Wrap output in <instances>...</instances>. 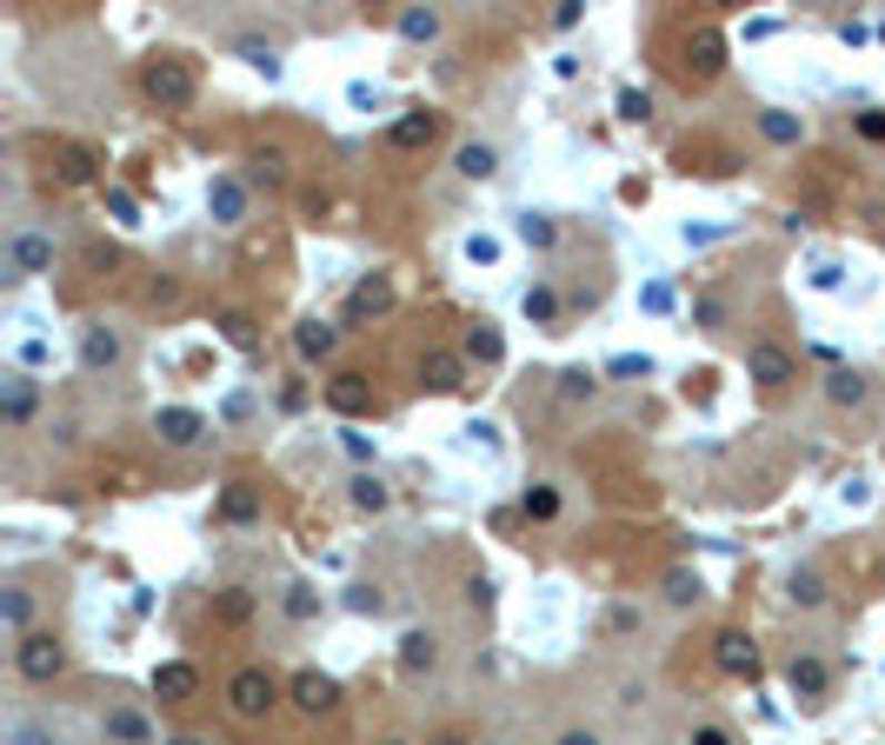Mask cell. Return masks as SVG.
<instances>
[{
    "mask_svg": "<svg viewBox=\"0 0 885 745\" xmlns=\"http://www.w3.org/2000/svg\"><path fill=\"white\" fill-rule=\"evenodd\" d=\"M140 93H147L160 113H187V107L200 100V67H193L187 53H153V60L140 67Z\"/></svg>",
    "mask_w": 885,
    "mask_h": 745,
    "instance_id": "1",
    "label": "cell"
},
{
    "mask_svg": "<svg viewBox=\"0 0 885 745\" xmlns=\"http://www.w3.org/2000/svg\"><path fill=\"white\" fill-rule=\"evenodd\" d=\"M280 706V679L266 673V666H240L233 679H227V713L240 719V726H253V719H266Z\"/></svg>",
    "mask_w": 885,
    "mask_h": 745,
    "instance_id": "2",
    "label": "cell"
},
{
    "mask_svg": "<svg viewBox=\"0 0 885 745\" xmlns=\"http://www.w3.org/2000/svg\"><path fill=\"white\" fill-rule=\"evenodd\" d=\"M680 53H686V60H680V73H686L693 87H706V80H720V73H726V33H720L713 20H700V27L680 40Z\"/></svg>",
    "mask_w": 885,
    "mask_h": 745,
    "instance_id": "3",
    "label": "cell"
},
{
    "mask_svg": "<svg viewBox=\"0 0 885 745\" xmlns=\"http://www.w3.org/2000/svg\"><path fill=\"white\" fill-rule=\"evenodd\" d=\"M13 673H20L27 686H47V679L67 673V646H60L53 633H27V640L13 646Z\"/></svg>",
    "mask_w": 885,
    "mask_h": 745,
    "instance_id": "4",
    "label": "cell"
},
{
    "mask_svg": "<svg viewBox=\"0 0 885 745\" xmlns=\"http://www.w3.org/2000/svg\"><path fill=\"white\" fill-rule=\"evenodd\" d=\"M713 666H720L726 679H760V640H753L746 626H720V633H713Z\"/></svg>",
    "mask_w": 885,
    "mask_h": 745,
    "instance_id": "5",
    "label": "cell"
},
{
    "mask_svg": "<svg viewBox=\"0 0 885 745\" xmlns=\"http://www.w3.org/2000/svg\"><path fill=\"white\" fill-rule=\"evenodd\" d=\"M793 373H799V366H793V353H786L780 340H753V346H746V380H753L760 393H780Z\"/></svg>",
    "mask_w": 885,
    "mask_h": 745,
    "instance_id": "6",
    "label": "cell"
},
{
    "mask_svg": "<svg viewBox=\"0 0 885 745\" xmlns=\"http://www.w3.org/2000/svg\"><path fill=\"white\" fill-rule=\"evenodd\" d=\"M286 699H293L306 719H326V713L340 706V679H333V673H313V666H300V673L286 679Z\"/></svg>",
    "mask_w": 885,
    "mask_h": 745,
    "instance_id": "7",
    "label": "cell"
},
{
    "mask_svg": "<svg viewBox=\"0 0 885 745\" xmlns=\"http://www.w3.org/2000/svg\"><path fill=\"white\" fill-rule=\"evenodd\" d=\"M440 127H446V120H440L433 107H406V113L386 127V147H393V153H426V147L440 140Z\"/></svg>",
    "mask_w": 885,
    "mask_h": 745,
    "instance_id": "8",
    "label": "cell"
},
{
    "mask_svg": "<svg viewBox=\"0 0 885 745\" xmlns=\"http://www.w3.org/2000/svg\"><path fill=\"white\" fill-rule=\"evenodd\" d=\"M33 273H53V240L47 233H13L7 240V280H33Z\"/></svg>",
    "mask_w": 885,
    "mask_h": 745,
    "instance_id": "9",
    "label": "cell"
},
{
    "mask_svg": "<svg viewBox=\"0 0 885 745\" xmlns=\"http://www.w3.org/2000/svg\"><path fill=\"white\" fill-rule=\"evenodd\" d=\"M127 360V340L107 326V320H93V326H80V366L87 373H113Z\"/></svg>",
    "mask_w": 885,
    "mask_h": 745,
    "instance_id": "10",
    "label": "cell"
},
{
    "mask_svg": "<svg viewBox=\"0 0 885 745\" xmlns=\"http://www.w3.org/2000/svg\"><path fill=\"white\" fill-rule=\"evenodd\" d=\"M153 433H160V446L187 453V446H200V440H207V420H200L193 406H160V413H153Z\"/></svg>",
    "mask_w": 885,
    "mask_h": 745,
    "instance_id": "11",
    "label": "cell"
},
{
    "mask_svg": "<svg viewBox=\"0 0 885 745\" xmlns=\"http://www.w3.org/2000/svg\"><path fill=\"white\" fill-rule=\"evenodd\" d=\"M207 213H213L220 226H240V220H247V180H240V173H213V187H207Z\"/></svg>",
    "mask_w": 885,
    "mask_h": 745,
    "instance_id": "12",
    "label": "cell"
},
{
    "mask_svg": "<svg viewBox=\"0 0 885 745\" xmlns=\"http://www.w3.org/2000/svg\"><path fill=\"white\" fill-rule=\"evenodd\" d=\"M380 313H393V280H386V273L353 280V293H346V320H380Z\"/></svg>",
    "mask_w": 885,
    "mask_h": 745,
    "instance_id": "13",
    "label": "cell"
},
{
    "mask_svg": "<svg viewBox=\"0 0 885 745\" xmlns=\"http://www.w3.org/2000/svg\"><path fill=\"white\" fill-rule=\"evenodd\" d=\"M420 386H426V393H460V386H466V353L433 346V353L420 360Z\"/></svg>",
    "mask_w": 885,
    "mask_h": 745,
    "instance_id": "14",
    "label": "cell"
},
{
    "mask_svg": "<svg viewBox=\"0 0 885 745\" xmlns=\"http://www.w3.org/2000/svg\"><path fill=\"white\" fill-rule=\"evenodd\" d=\"M326 406H333V413H346V420H360V413H373L380 400H373L366 373H333V380H326Z\"/></svg>",
    "mask_w": 885,
    "mask_h": 745,
    "instance_id": "15",
    "label": "cell"
},
{
    "mask_svg": "<svg viewBox=\"0 0 885 745\" xmlns=\"http://www.w3.org/2000/svg\"><path fill=\"white\" fill-rule=\"evenodd\" d=\"M193 693H200V666H187V660L153 666V699H160V706H187Z\"/></svg>",
    "mask_w": 885,
    "mask_h": 745,
    "instance_id": "16",
    "label": "cell"
},
{
    "mask_svg": "<svg viewBox=\"0 0 885 745\" xmlns=\"http://www.w3.org/2000/svg\"><path fill=\"white\" fill-rule=\"evenodd\" d=\"M433 666H440V633H426V626L400 633V673L420 679V673H433Z\"/></svg>",
    "mask_w": 885,
    "mask_h": 745,
    "instance_id": "17",
    "label": "cell"
},
{
    "mask_svg": "<svg viewBox=\"0 0 885 745\" xmlns=\"http://www.w3.org/2000/svg\"><path fill=\"white\" fill-rule=\"evenodd\" d=\"M786 686H793V699H806V706H819L826 699V666L813 660V653H793V666H786Z\"/></svg>",
    "mask_w": 885,
    "mask_h": 745,
    "instance_id": "18",
    "label": "cell"
},
{
    "mask_svg": "<svg viewBox=\"0 0 885 745\" xmlns=\"http://www.w3.org/2000/svg\"><path fill=\"white\" fill-rule=\"evenodd\" d=\"M93 167H100V153H93V147H80V140H60V147H53V173H60L67 187H87V180H93Z\"/></svg>",
    "mask_w": 885,
    "mask_h": 745,
    "instance_id": "19",
    "label": "cell"
},
{
    "mask_svg": "<svg viewBox=\"0 0 885 745\" xmlns=\"http://www.w3.org/2000/svg\"><path fill=\"white\" fill-rule=\"evenodd\" d=\"M460 353H466V360H480V366H500V360H506V340H500V326H493V320H473V326H466V340H460Z\"/></svg>",
    "mask_w": 885,
    "mask_h": 745,
    "instance_id": "20",
    "label": "cell"
},
{
    "mask_svg": "<svg viewBox=\"0 0 885 745\" xmlns=\"http://www.w3.org/2000/svg\"><path fill=\"white\" fill-rule=\"evenodd\" d=\"M333 346H340V326H326V320H300L293 326V353L300 360H326Z\"/></svg>",
    "mask_w": 885,
    "mask_h": 745,
    "instance_id": "21",
    "label": "cell"
},
{
    "mask_svg": "<svg viewBox=\"0 0 885 745\" xmlns=\"http://www.w3.org/2000/svg\"><path fill=\"white\" fill-rule=\"evenodd\" d=\"M247 167H253V180H266V187H280V180H286V173H293V153H286V147H280V140H260V147H253V160H247Z\"/></svg>",
    "mask_w": 885,
    "mask_h": 745,
    "instance_id": "22",
    "label": "cell"
},
{
    "mask_svg": "<svg viewBox=\"0 0 885 745\" xmlns=\"http://www.w3.org/2000/svg\"><path fill=\"white\" fill-rule=\"evenodd\" d=\"M0 413H7V426H27V420H33V380H27V373H13V380L0 386Z\"/></svg>",
    "mask_w": 885,
    "mask_h": 745,
    "instance_id": "23",
    "label": "cell"
},
{
    "mask_svg": "<svg viewBox=\"0 0 885 745\" xmlns=\"http://www.w3.org/2000/svg\"><path fill=\"white\" fill-rule=\"evenodd\" d=\"M786 600H793V606H806V613H819V606L833 600V586H826V573L799 566V573H793V586H786Z\"/></svg>",
    "mask_w": 885,
    "mask_h": 745,
    "instance_id": "24",
    "label": "cell"
},
{
    "mask_svg": "<svg viewBox=\"0 0 885 745\" xmlns=\"http://www.w3.org/2000/svg\"><path fill=\"white\" fill-rule=\"evenodd\" d=\"M0 626H7L13 640H27V626H33V593H27V586H7V593H0Z\"/></svg>",
    "mask_w": 885,
    "mask_h": 745,
    "instance_id": "25",
    "label": "cell"
},
{
    "mask_svg": "<svg viewBox=\"0 0 885 745\" xmlns=\"http://www.w3.org/2000/svg\"><path fill=\"white\" fill-rule=\"evenodd\" d=\"M453 167H460L466 180H493V173H500V153H493L486 140H466V147L453 153Z\"/></svg>",
    "mask_w": 885,
    "mask_h": 745,
    "instance_id": "26",
    "label": "cell"
},
{
    "mask_svg": "<svg viewBox=\"0 0 885 745\" xmlns=\"http://www.w3.org/2000/svg\"><path fill=\"white\" fill-rule=\"evenodd\" d=\"M220 520H227V526H253V520H260V493H253V486H227V493H220Z\"/></svg>",
    "mask_w": 885,
    "mask_h": 745,
    "instance_id": "27",
    "label": "cell"
},
{
    "mask_svg": "<svg viewBox=\"0 0 885 745\" xmlns=\"http://www.w3.org/2000/svg\"><path fill=\"white\" fill-rule=\"evenodd\" d=\"M233 53H240L253 73H266V80L280 73V47H273V40H253V33H240V40H233Z\"/></svg>",
    "mask_w": 885,
    "mask_h": 745,
    "instance_id": "28",
    "label": "cell"
},
{
    "mask_svg": "<svg viewBox=\"0 0 885 745\" xmlns=\"http://www.w3.org/2000/svg\"><path fill=\"white\" fill-rule=\"evenodd\" d=\"M826 400H833V406H866V380H859L853 366H833V373H826Z\"/></svg>",
    "mask_w": 885,
    "mask_h": 745,
    "instance_id": "29",
    "label": "cell"
},
{
    "mask_svg": "<svg viewBox=\"0 0 885 745\" xmlns=\"http://www.w3.org/2000/svg\"><path fill=\"white\" fill-rule=\"evenodd\" d=\"M760 133H766L773 147H799V133H806V127H799L793 113H780V107H766V113H760Z\"/></svg>",
    "mask_w": 885,
    "mask_h": 745,
    "instance_id": "30",
    "label": "cell"
},
{
    "mask_svg": "<svg viewBox=\"0 0 885 745\" xmlns=\"http://www.w3.org/2000/svg\"><path fill=\"white\" fill-rule=\"evenodd\" d=\"M520 513L546 526V520H560V493H553V486H526V493H520Z\"/></svg>",
    "mask_w": 885,
    "mask_h": 745,
    "instance_id": "31",
    "label": "cell"
},
{
    "mask_svg": "<svg viewBox=\"0 0 885 745\" xmlns=\"http://www.w3.org/2000/svg\"><path fill=\"white\" fill-rule=\"evenodd\" d=\"M393 27H400L406 40H433V33H440V13H433V7H406Z\"/></svg>",
    "mask_w": 885,
    "mask_h": 745,
    "instance_id": "32",
    "label": "cell"
},
{
    "mask_svg": "<svg viewBox=\"0 0 885 745\" xmlns=\"http://www.w3.org/2000/svg\"><path fill=\"white\" fill-rule=\"evenodd\" d=\"M526 320L533 326H553L560 320V293L553 286H526Z\"/></svg>",
    "mask_w": 885,
    "mask_h": 745,
    "instance_id": "33",
    "label": "cell"
},
{
    "mask_svg": "<svg viewBox=\"0 0 885 745\" xmlns=\"http://www.w3.org/2000/svg\"><path fill=\"white\" fill-rule=\"evenodd\" d=\"M220 340H227V346H240V353H253V346H260V333H253V320H247V313H220Z\"/></svg>",
    "mask_w": 885,
    "mask_h": 745,
    "instance_id": "34",
    "label": "cell"
},
{
    "mask_svg": "<svg viewBox=\"0 0 885 745\" xmlns=\"http://www.w3.org/2000/svg\"><path fill=\"white\" fill-rule=\"evenodd\" d=\"M593 393H600V380H593L586 366H566V373H560V400H566V406H580V400H593Z\"/></svg>",
    "mask_w": 885,
    "mask_h": 745,
    "instance_id": "35",
    "label": "cell"
},
{
    "mask_svg": "<svg viewBox=\"0 0 885 745\" xmlns=\"http://www.w3.org/2000/svg\"><path fill=\"white\" fill-rule=\"evenodd\" d=\"M353 506H360V513H386V506H393V493H386L373 473H360V480H353Z\"/></svg>",
    "mask_w": 885,
    "mask_h": 745,
    "instance_id": "36",
    "label": "cell"
},
{
    "mask_svg": "<svg viewBox=\"0 0 885 745\" xmlns=\"http://www.w3.org/2000/svg\"><path fill=\"white\" fill-rule=\"evenodd\" d=\"M700 593H706V586H700V573H686V566H673V573H666V600H673V606H700Z\"/></svg>",
    "mask_w": 885,
    "mask_h": 745,
    "instance_id": "37",
    "label": "cell"
},
{
    "mask_svg": "<svg viewBox=\"0 0 885 745\" xmlns=\"http://www.w3.org/2000/svg\"><path fill=\"white\" fill-rule=\"evenodd\" d=\"M280 613H286L293 626H306V620L320 613V593H313V586H286V600H280Z\"/></svg>",
    "mask_w": 885,
    "mask_h": 745,
    "instance_id": "38",
    "label": "cell"
},
{
    "mask_svg": "<svg viewBox=\"0 0 885 745\" xmlns=\"http://www.w3.org/2000/svg\"><path fill=\"white\" fill-rule=\"evenodd\" d=\"M213 613H220V620H227V626H240V620H247V613H253V593H247V586H227V593H220V600H213Z\"/></svg>",
    "mask_w": 885,
    "mask_h": 745,
    "instance_id": "39",
    "label": "cell"
},
{
    "mask_svg": "<svg viewBox=\"0 0 885 745\" xmlns=\"http://www.w3.org/2000/svg\"><path fill=\"white\" fill-rule=\"evenodd\" d=\"M520 240H526V246H553V240H560V226H553L546 213H520Z\"/></svg>",
    "mask_w": 885,
    "mask_h": 745,
    "instance_id": "40",
    "label": "cell"
},
{
    "mask_svg": "<svg viewBox=\"0 0 885 745\" xmlns=\"http://www.w3.org/2000/svg\"><path fill=\"white\" fill-rule=\"evenodd\" d=\"M107 733L127 739V745H147V719H140V713H107Z\"/></svg>",
    "mask_w": 885,
    "mask_h": 745,
    "instance_id": "41",
    "label": "cell"
},
{
    "mask_svg": "<svg viewBox=\"0 0 885 745\" xmlns=\"http://www.w3.org/2000/svg\"><path fill=\"white\" fill-rule=\"evenodd\" d=\"M620 120H633V127H640V120H653V93L626 87V93H620Z\"/></svg>",
    "mask_w": 885,
    "mask_h": 745,
    "instance_id": "42",
    "label": "cell"
},
{
    "mask_svg": "<svg viewBox=\"0 0 885 745\" xmlns=\"http://www.w3.org/2000/svg\"><path fill=\"white\" fill-rule=\"evenodd\" d=\"M107 213H113L120 226H140V207H133V193H120V187H107Z\"/></svg>",
    "mask_w": 885,
    "mask_h": 745,
    "instance_id": "43",
    "label": "cell"
},
{
    "mask_svg": "<svg viewBox=\"0 0 885 745\" xmlns=\"http://www.w3.org/2000/svg\"><path fill=\"white\" fill-rule=\"evenodd\" d=\"M346 606H353V613H373V620H380V613H386V593H380V586H353V593H346Z\"/></svg>",
    "mask_w": 885,
    "mask_h": 745,
    "instance_id": "44",
    "label": "cell"
},
{
    "mask_svg": "<svg viewBox=\"0 0 885 745\" xmlns=\"http://www.w3.org/2000/svg\"><path fill=\"white\" fill-rule=\"evenodd\" d=\"M700 326H706V333H720V326H726V300H720V293H706V300H700Z\"/></svg>",
    "mask_w": 885,
    "mask_h": 745,
    "instance_id": "45",
    "label": "cell"
},
{
    "mask_svg": "<svg viewBox=\"0 0 885 745\" xmlns=\"http://www.w3.org/2000/svg\"><path fill=\"white\" fill-rule=\"evenodd\" d=\"M606 373H620V380H633V373H653V360H646V353H620V360H613Z\"/></svg>",
    "mask_w": 885,
    "mask_h": 745,
    "instance_id": "46",
    "label": "cell"
},
{
    "mask_svg": "<svg viewBox=\"0 0 885 745\" xmlns=\"http://www.w3.org/2000/svg\"><path fill=\"white\" fill-rule=\"evenodd\" d=\"M147 300H153V306H173V300H180V280H153Z\"/></svg>",
    "mask_w": 885,
    "mask_h": 745,
    "instance_id": "47",
    "label": "cell"
},
{
    "mask_svg": "<svg viewBox=\"0 0 885 745\" xmlns=\"http://www.w3.org/2000/svg\"><path fill=\"white\" fill-rule=\"evenodd\" d=\"M580 13H586L580 0H560V7H553V27H580Z\"/></svg>",
    "mask_w": 885,
    "mask_h": 745,
    "instance_id": "48",
    "label": "cell"
},
{
    "mask_svg": "<svg viewBox=\"0 0 885 745\" xmlns=\"http://www.w3.org/2000/svg\"><path fill=\"white\" fill-rule=\"evenodd\" d=\"M466 253H473V260H500V240H486V233H473V240H466Z\"/></svg>",
    "mask_w": 885,
    "mask_h": 745,
    "instance_id": "49",
    "label": "cell"
},
{
    "mask_svg": "<svg viewBox=\"0 0 885 745\" xmlns=\"http://www.w3.org/2000/svg\"><path fill=\"white\" fill-rule=\"evenodd\" d=\"M693 745H733V733H726V726H700V733H693Z\"/></svg>",
    "mask_w": 885,
    "mask_h": 745,
    "instance_id": "50",
    "label": "cell"
},
{
    "mask_svg": "<svg viewBox=\"0 0 885 745\" xmlns=\"http://www.w3.org/2000/svg\"><path fill=\"white\" fill-rule=\"evenodd\" d=\"M859 133L866 140H885V113H859Z\"/></svg>",
    "mask_w": 885,
    "mask_h": 745,
    "instance_id": "51",
    "label": "cell"
},
{
    "mask_svg": "<svg viewBox=\"0 0 885 745\" xmlns=\"http://www.w3.org/2000/svg\"><path fill=\"white\" fill-rule=\"evenodd\" d=\"M560 745H600V739H593V733H566Z\"/></svg>",
    "mask_w": 885,
    "mask_h": 745,
    "instance_id": "52",
    "label": "cell"
},
{
    "mask_svg": "<svg viewBox=\"0 0 885 745\" xmlns=\"http://www.w3.org/2000/svg\"><path fill=\"white\" fill-rule=\"evenodd\" d=\"M433 745H466V739H460V733H440V739H433Z\"/></svg>",
    "mask_w": 885,
    "mask_h": 745,
    "instance_id": "53",
    "label": "cell"
},
{
    "mask_svg": "<svg viewBox=\"0 0 885 745\" xmlns=\"http://www.w3.org/2000/svg\"><path fill=\"white\" fill-rule=\"evenodd\" d=\"M167 745H207V739H193V733H180V739H167Z\"/></svg>",
    "mask_w": 885,
    "mask_h": 745,
    "instance_id": "54",
    "label": "cell"
},
{
    "mask_svg": "<svg viewBox=\"0 0 885 745\" xmlns=\"http://www.w3.org/2000/svg\"><path fill=\"white\" fill-rule=\"evenodd\" d=\"M380 745H406V739H380Z\"/></svg>",
    "mask_w": 885,
    "mask_h": 745,
    "instance_id": "55",
    "label": "cell"
}]
</instances>
